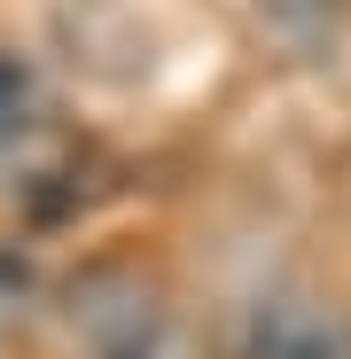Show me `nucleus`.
<instances>
[{
	"label": "nucleus",
	"mask_w": 351,
	"mask_h": 359,
	"mask_svg": "<svg viewBox=\"0 0 351 359\" xmlns=\"http://www.w3.org/2000/svg\"><path fill=\"white\" fill-rule=\"evenodd\" d=\"M63 328L78 359H180V320L133 266H86L63 289Z\"/></svg>",
	"instance_id": "1"
},
{
	"label": "nucleus",
	"mask_w": 351,
	"mask_h": 359,
	"mask_svg": "<svg viewBox=\"0 0 351 359\" xmlns=\"http://www.w3.org/2000/svg\"><path fill=\"white\" fill-rule=\"evenodd\" d=\"M234 359H351V313L297 297V289H273L242 313Z\"/></svg>",
	"instance_id": "2"
},
{
	"label": "nucleus",
	"mask_w": 351,
	"mask_h": 359,
	"mask_svg": "<svg viewBox=\"0 0 351 359\" xmlns=\"http://www.w3.org/2000/svg\"><path fill=\"white\" fill-rule=\"evenodd\" d=\"M39 117H47V109H39V71L24 63L16 47H0V156H8Z\"/></svg>",
	"instance_id": "3"
}]
</instances>
